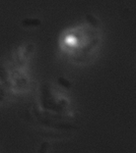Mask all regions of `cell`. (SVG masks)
<instances>
[{
	"instance_id": "5b68a950",
	"label": "cell",
	"mask_w": 136,
	"mask_h": 153,
	"mask_svg": "<svg viewBox=\"0 0 136 153\" xmlns=\"http://www.w3.org/2000/svg\"><path fill=\"white\" fill-rule=\"evenodd\" d=\"M2 99V95H0V100H1Z\"/></svg>"
},
{
	"instance_id": "3957f363",
	"label": "cell",
	"mask_w": 136,
	"mask_h": 153,
	"mask_svg": "<svg viewBox=\"0 0 136 153\" xmlns=\"http://www.w3.org/2000/svg\"><path fill=\"white\" fill-rule=\"evenodd\" d=\"M58 84H59L60 86H62V87L66 88V89H69V88L71 87L70 82L66 80V79H64V78H59V79H58Z\"/></svg>"
},
{
	"instance_id": "6da1fadb",
	"label": "cell",
	"mask_w": 136,
	"mask_h": 153,
	"mask_svg": "<svg viewBox=\"0 0 136 153\" xmlns=\"http://www.w3.org/2000/svg\"><path fill=\"white\" fill-rule=\"evenodd\" d=\"M101 40V25L93 14L86 16L85 23L67 33L63 42V49L76 62H83L90 58Z\"/></svg>"
},
{
	"instance_id": "277c9868",
	"label": "cell",
	"mask_w": 136,
	"mask_h": 153,
	"mask_svg": "<svg viewBox=\"0 0 136 153\" xmlns=\"http://www.w3.org/2000/svg\"><path fill=\"white\" fill-rule=\"evenodd\" d=\"M47 147H48V143H43V144H42V146H41V149H40V151H46V149H47Z\"/></svg>"
},
{
	"instance_id": "7a4b0ae2",
	"label": "cell",
	"mask_w": 136,
	"mask_h": 153,
	"mask_svg": "<svg viewBox=\"0 0 136 153\" xmlns=\"http://www.w3.org/2000/svg\"><path fill=\"white\" fill-rule=\"evenodd\" d=\"M21 25L26 28H31V27H38L41 25V21L39 19H26L21 21Z\"/></svg>"
}]
</instances>
